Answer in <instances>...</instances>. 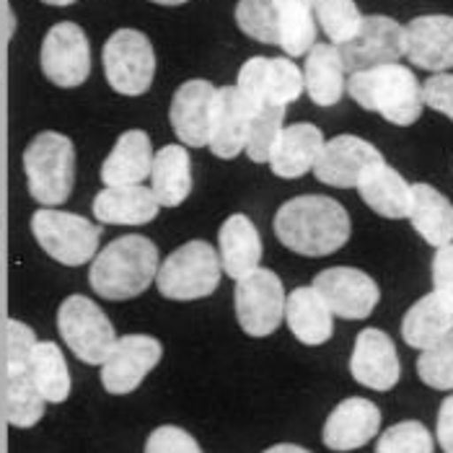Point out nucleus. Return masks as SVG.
<instances>
[{"mask_svg":"<svg viewBox=\"0 0 453 453\" xmlns=\"http://www.w3.org/2000/svg\"><path fill=\"white\" fill-rule=\"evenodd\" d=\"M349 215L337 200L303 195L288 200L275 215V236L303 257H326L348 244Z\"/></svg>","mask_w":453,"mask_h":453,"instance_id":"obj_1","label":"nucleus"},{"mask_svg":"<svg viewBox=\"0 0 453 453\" xmlns=\"http://www.w3.org/2000/svg\"><path fill=\"white\" fill-rule=\"evenodd\" d=\"M158 275V249L150 239L130 234L102 249L91 265V288L106 301L135 298Z\"/></svg>","mask_w":453,"mask_h":453,"instance_id":"obj_2","label":"nucleus"},{"mask_svg":"<svg viewBox=\"0 0 453 453\" xmlns=\"http://www.w3.org/2000/svg\"><path fill=\"white\" fill-rule=\"evenodd\" d=\"M345 88L365 111H376L399 127L415 125L425 109L418 75L399 63L349 73Z\"/></svg>","mask_w":453,"mask_h":453,"instance_id":"obj_3","label":"nucleus"},{"mask_svg":"<svg viewBox=\"0 0 453 453\" xmlns=\"http://www.w3.org/2000/svg\"><path fill=\"white\" fill-rule=\"evenodd\" d=\"M24 169L39 205H63L75 181V148L60 133H39L24 153Z\"/></svg>","mask_w":453,"mask_h":453,"instance_id":"obj_4","label":"nucleus"},{"mask_svg":"<svg viewBox=\"0 0 453 453\" xmlns=\"http://www.w3.org/2000/svg\"><path fill=\"white\" fill-rule=\"evenodd\" d=\"M220 257L208 242H189L172 251L158 267V290L172 301H197L215 293Z\"/></svg>","mask_w":453,"mask_h":453,"instance_id":"obj_5","label":"nucleus"},{"mask_svg":"<svg viewBox=\"0 0 453 453\" xmlns=\"http://www.w3.org/2000/svg\"><path fill=\"white\" fill-rule=\"evenodd\" d=\"M8 391L5 412L13 427H32L44 415V399L39 396L32 376V348L36 334L24 321H8Z\"/></svg>","mask_w":453,"mask_h":453,"instance_id":"obj_6","label":"nucleus"},{"mask_svg":"<svg viewBox=\"0 0 453 453\" xmlns=\"http://www.w3.org/2000/svg\"><path fill=\"white\" fill-rule=\"evenodd\" d=\"M32 231L39 246L52 259L68 267H81L88 259H94L102 239V231L91 220L50 208L36 210L32 218Z\"/></svg>","mask_w":453,"mask_h":453,"instance_id":"obj_7","label":"nucleus"},{"mask_svg":"<svg viewBox=\"0 0 453 453\" xmlns=\"http://www.w3.org/2000/svg\"><path fill=\"white\" fill-rule=\"evenodd\" d=\"M104 73L117 94L140 96L150 88L156 75V52L148 36L135 29H119L106 39Z\"/></svg>","mask_w":453,"mask_h":453,"instance_id":"obj_8","label":"nucleus"},{"mask_svg":"<svg viewBox=\"0 0 453 453\" xmlns=\"http://www.w3.org/2000/svg\"><path fill=\"white\" fill-rule=\"evenodd\" d=\"M58 329L75 357L99 365L117 342V332L106 314L86 296H70L58 311Z\"/></svg>","mask_w":453,"mask_h":453,"instance_id":"obj_9","label":"nucleus"},{"mask_svg":"<svg viewBox=\"0 0 453 453\" xmlns=\"http://www.w3.org/2000/svg\"><path fill=\"white\" fill-rule=\"evenodd\" d=\"M242 96L251 109L293 104L303 94V73L288 58H251L239 70Z\"/></svg>","mask_w":453,"mask_h":453,"instance_id":"obj_10","label":"nucleus"},{"mask_svg":"<svg viewBox=\"0 0 453 453\" xmlns=\"http://www.w3.org/2000/svg\"><path fill=\"white\" fill-rule=\"evenodd\" d=\"M236 319L249 337H270L285 316V288L270 270H254L236 280Z\"/></svg>","mask_w":453,"mask_h":453,"instance_id":"obj_11","label":"nucleus"},{"mask_svg":"<svg viewBox=\"0 0 453 453\" xmlns=\"http://www.w3.org/2000/svg\"><path fill=\"white\" fill-rule=\"evenodd\" d=\"M404 55V27L388 16H363L357 35L340 44L345 73L379 68Z\"/></svg>","mask_w":453,"mask_h":453,"instance_id":"obj_12","label":"nucleus"},{"mask_svg":"<svg viewBox=\"0 0 453 453\" xmlns=\"http://www.w3.org/2000/svg\"><path fill=\"white\" fill-rule=\"evenodd\" d=\"M42 70L44 75L60 86L75 88L91 73V47L83 29L73 21L55 24L42 42Z\"/></svg>","mask_w":453,"mask_h":453,"instance_id":"obj_13","label":"nucleus"},{"mask_svg":"<svg viewBox=\"0 0 453 453\" xmlns=\"http://www.w3.org/2000/svg\"><path fill=\"white\" fill-rule=\"evenodd\" d=\"M164 348L156 337L127 334L114 342L102 368V384L109 394H133L145 376L161 363Z\"/></svg>","mask_w":453,"mask_h":453,"instance_id":"obj_14","label":"nucleus"},{"mask_svg":"<svg viewBox=\"0 0 453 453\" xmlns=\"http://www.w3.org/2000/svg\"><path fill=\"white\" fill-rule=\"evenodd\" d=\"M311 288L324 298L332 316L342 319L371 316L381 298L376 280L355 267H329L316 275Z\"/></svg>","mask_w":453,"mask_h":453,"instance_id":"obj_15","label":"nucleus"},{"mask_svg":"<svg viewBox=\"0 0 453 453\" xmlns=\"http://www.w3.org/2000/svg\"><path fill=\"white\" fill-rule=\"evenodd\" d=\"M384 156L376 145L355 135H337L324 142L319 158L314 164V174L321 184L337 187V189H352L368 169L381 164Z\"/></svg>","mask_w":453,"mask_h":453,"instance_id":"obj_16","label":"nucleus"},{"mask_svg":"<svg viewBox=\"0 0 453 453\" xmlns=\"http://www.w3.org/2000/svg\"><path fill=\"white\" fill-rule=\"evenodd\" d=\"M349 373L360 386H368L373 391H388L394 388L402 365L394 348V340L381 329H363L355 340L352 357H349Z\"/></svg>","mask_w":453,"mask_h":453,"instance_id":"obj_17","label":"nucleus"},{"mask_svg":"<svg viewBox=\"0 0 453 453\" xmlns=\"http://www.w3.org/2000/svg\"><path fill=\"white\" fill-rule=\"evenodd\" d=\"M379 427H381V410L371 399L349 396L340 402L326 418L321 441L332 451H355L371 443L373 435H379Z\"/></svg>","mask_w":453,"mask_h":453,"instance_id":"obj_18","label":"nucleus"},{"mask_svg":"<svg viewBox=\"0 0 453 453\" xmlns=\"http://www.w3.org/2000/svg\"><path fill=\"white\" fill-rule=\"evenodd\" d=\"M251 109L236 86L215 88L212 111H210L208 148L218 158H236L246 148Z\"/></svg>","mask_w":453,"mask_h":453,"instance_id":"obj_19","label":"nucleus"},{"mask_svg":"<svg viewBox=\"0 0 453 453\" xmlns=\"http://www.w3.org/2000/svg\"><path fill=\"white\" fill-rule=\"evenodd\" d=\"M404 55L422 70L453 68V16H418L404 27Z\"/></svg>","mask_w":453,"mask_h":453,"instance_id":"obj_20","label":"nucleus"},{"mask_svg":"<svg viewBox=\"0 0 453 453\" xmlns=\"http://www.w3.org/2000/svg\"><path fill=\"white\" fill-rule=\"evenodd\" d=\"M215 99V86L210 81H187L176 88L172 102V127L184 145L203 148L210 138V111Z\"/></svg>","mask_w":453,"mask_h":453,"instance_id":"obj_21","label":"nucleus"},{"mask_svg":"<svg viewBox=\"0 0 453 453\" xmlns=\"http://www.w3.org/2000/svg\"><path fill=\"white\" fill-rule=\"evenodd\" d=\"M321 148H324L321 130L309 122H298L280 130L267 161L273 166V174L280 179H298L314 169Z\"/></svg>","mask_w":453,"mask_h":453,"instance_id":"obj_22","label":"nucleus"},{"mask_svg":"<svg viewBox=\"0 0 453 453\" xmlns=\"http://www.w3.org/2000/svg\"><path fill=\"white\" fill-rule=\"evenodd\" d=\"M357 192L368 208L384 218L399 220L410 215L412 184H407V179L396 169H391L386 161L376 164L373 169L363 174V179L357 181Z\"/></svg>","mask_w":453,"mask_h":453,"instance_id":"obj_23","label":"nucleus"},{"mask_svg":"<svg viewBox=\"0 0 453 453\" xmlns=\"http://www.w3.org/2000/svg\"><path fill=\"white\" fill-rule=\"evenodd\" d=\"M220 267L228 278L242 280L251 275L262 262V239L257 226L246 215H231L220 234Z\"/></svg>","mask_w":453,"mask_h":453,"instance_id":"obj_24","label":"nucleus"},{"mask_svg":"<svg viewBox=\"0 0 453 453\" xmlns=\"http://www.w3.org/2000/svg\"><path fill=\"white\" fill-rule=\"evenodd\" d=\"M153 148L142 130L122 133L102 166V181L106 187H133L150 176Z\"/></svg>","mask_w":453,"mask_h":453,"instance_id":"obj_25","label":"nucleus"},{"mask_svg":"<svg viewBox=\"0 0 453 453\" xmlns=\"http://www.w3.org/2000/svg\"><path fill=\"white\" fill-rule=\"evenodd\" d=\"M94 215L111 226H142L158 215V200L148 187H106L94 200Z\"/></svg>","mask_w":453,"mask_h":453,"instance_id":"obj_26","label":"nucleus"},{"mask_svg":"<svg viewBox=\"0 0 453 453\" xmlns=\"http://www.w3.org/2000/svg\"><path fill=\"white\" fill-rule=\"evenodd\" d=\"M285 319L303 345H324L334 334L332 311L314 288H296L285 298Z\"/></svg>","mask_w":453,"mask_h":453,"instance_id":"obj_27","label":"nucleus"},{"mask_svg":"<svg viewBox=\"0 0 453 453\" xmlns=\"http://www.w3.org/2000/svg\"><path fill=\"white\" fill-rule=\"evenodd\" d=\"M303 88L319 106L340 104L345 94V65L340 58V47L314 44L309 50L303 65Z\"/></svg>","mask_w":453,"mask_h":453,"instance_id":"obj_28","label":"nucleus"},{"mask_svg":"<svg viewBox=\"0 0 453 453\" xmlns=\"http://www.w3.org/2000/svg\"><path fill=\"white\" fill-rule=\"evenodd\" d=\"M412 228L430 246L453 244V205L430 184H412L410 215Z\"/></svg>","mask_w":453,"mask_h":453,"instance_id":"obj_29","label":"nucleus"},{"mask_svg":"<svg viewBox=\"0 0 453 453\" xmlns=\"http://www.w3.org/2000/svg\"><path fill=\"white\" fill-rule=\"evenodd\" d=\"M153 179V195L158 205L176 208L181 205L192 192V161L184 145H166L153 156L150 166Z\"/></svg>","mask_w":453,"mask_h":453,"instance_id":"obj_30","label":"nucleus"},{"mask_svg":"<svg viewBox=\"0 0 453 453\" xmlns=\"http://www.w3.org/2000/svg\"><path fill=\"white\" fill-rule=\"evenodd\" d=\"M453 329V306L438 293L419 298L418 303L404 314L402 337L410 348L427 349L438 340H443Z\"/></svg>","mask_w":453,"mask_h":453,"instance_id":"obj_31","label":"nucleus"},{"mask_svg":"<svg viewBox=\"0 0 453 453\" xmlns=\"http://www.w3.org/2000/svg\"><path fill=\"white\" fill-rule=\"evenodd\" d=\"M278 11L280 47L288 58H301L316 44L314 0H273Z\"/></svg>","mask_w":453,"mask_h":453,"instance_id":"obj_32","label":"nucleus"},{"mask_svg":"<svg viewBox=\"0 0 453 453\" xmlns=\"http://www.w3.org/2000/svg\"><path fill=\"white\" fill-rule=\"evenodd\" d=\"M32 376L44 402L60 404L70 394V371L63 349L55 342H35L32 348Z\"/></svg>","mask_w":453,"mask_h":453,"instance_id":"obj_33","label":"nucleus"},{"mask_svg":"<svg viewBox=\"0 0 453 453\" xmlns=\"http://www.w3.org/2000/svg\"><path fill=\"white\" fill-rule=\"evenodd\" d=\"M314 21L337 47L357 35L363 16L355 0H314Z\"/></svg>","mask_w":453,"mask_h":453,"instance_id":"obj_34","label":"nucleus"},{"mask_svg":"<svg viewBox=\"0 0 453 453\" xmlns=\"http://www.w3.org/2000/svg\"><path fill=\"white\" fill-rule=\"evenodd\" d=\"M282 117H285L282 106H257V109H251L244 150L254 164H265L270 158V150H273L280 130H282Z\"/></svg>","mask_w":453,"mask_h":453,"instance_id":"obj_35","label":"nucleus"},{"mask_svg":"<svg viewBox=\"0 0 453 453\" xmlns=\"http://www.w3.org/2000/svg\"><path fill=\"white\" fill-rule=\"evenodd\" d=\"M236 24L244 35L262 44H280L278 11L273 0H239Z\"/></svg>","mask_w":453,"mask_h":453,"instance_id":"obj_36","label":"nucleus"},{"mask_svg":"<svg viewBox=\"0 0 453 453\" xmlns=\"http://www.w3.org/2000/svg\"><path fill=\"white\" fill-rule=\"evenodd\" d=\"M422 384L438 391H453V329L433 348L422 349L418 360Z\"/></svg>","mask_w":453,"mask_h":453,"instance_id":"obj_37","label":"nucleus"},{"mask_svg":"<svg viewBox=\"0 0 453 453\" xmlns=\"http://www.w3.org/2000/svg\"><path fill=\"white\" fill-rule=\"evenodd\" d=\"M435 443L430 430L418 419L396 422L376 443V453H433Z\"/></svg>","mask_w":453,"mask_h":453,"instance_id":"obj_38","label":"nucleus"},{"mask_svg":"<svg viewBox=\"0 0 453 453\" xmlns=\"http://www.w3.org/2000/svg\"><path fill=\"white\" fill-rule=\"evenodd\" d=\"M145 453H203L200 443L181 427L164 425L145 441Z\"/></svg>","mask_w":453,"mask_h":453,"instance_id":"obj_39","label":"nucleus"},{"mask_svg":"<svg viewBox=\"0 0 453 453\" xmlns=\"http://www.w3.org/2000/svg\"><path fill=\"white\" fill-rule=\"evenodd\" d=\"M422 104L453 119V73H435L422 86Z\"/></svg>","mask_w":453,"mask_h":453,"instance_id":"obj_40","label":"nucleus"},{"mask_svg":"<svg viewBox=\"0 0 453 453\" xmlns=\"http://www.w3.org/2000/svg\"><path fill=\"white\" fill-rule=\"evenodd\" d=\"M433 293L453 306V244L438 246L433 257Z\"/></svg>","mask_w":453,"mask_h":453,"instance_id":"obj_41","label":"nucleus"},{"mask_svg":"<svg viewBox=\"0 0 453 453\" xmlns=\"http://www.w3.org/2000/svg\"><path fill=\"white\" fill-rule=\"evenodd\" d=\"M438 443L443 453H453V394L443 399L441 410H438V427H435Z\"/></svg>","mask_w":453,"mask_h":453,"instance_id":"obj_42","label":"nucleus"},{"mask_svg":"<svg viewBox=\"0 0 453 453\" xmlns=\"http://www.w3.org/2000/svg\"><path fill=\"white\" fill-rule=\"evenodd\" d=\"M265 453H311V451H306V449H301V446H293V443H280V446L267 449Z\"/></svg>","mask_w":453,"mask_h":453,"instance_id":"obj_43","label":"nucleus"},{"mask_svg":"<svg viewBox=\"0 0 453 453\" xmlns=\"http://www.w3.org/2000/svg\"><path fill=\"white\" fill-rule=\"evenodd\" d=\"M150 3H158V5H181L187 0H150Z\"/></svg>","mask_w":453,"mask_h":453,"instance_id":"obj_44","label":"nucleus"},{"mask_svg":"<svg viewBox=\"0 0 453 453\" xmlns=\"http://www.w3.org/2000/svg\"><path fill=\"white\" fill-rule=\"evenodd\" d=\"M42 3H47V5H70L75 0H42Z\"/></svg>","mask_w":453,"mask_h":453,"instance_id":"obj_45","label":"nucleus"}]
</instances>
